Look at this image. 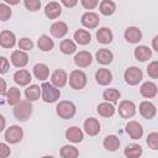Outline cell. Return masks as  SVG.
Returning a JSON list of instances; mask_svg holds the SVG:
<instances>
[{
  "mask_svg": "<svg viewBox=\"0 0 158 158\" xmlns=\"http://www.w3.org/2000/svg\"><path fill=\"white\" fill-rule=\"evenodd\" d=\"M32 111H33V106L30 100H21L19 104L14 106V110H12L15 118L22 122L30 118V116L32 115Z\"/></svg>",
  "mask_w": 158,
  "mask_h": 158,
  "instance_id": "obj_1",
  "label": "cell"
},
{
  "mask_svg": "<svg viewBox=\"0 0 158 158\" xmlns=\"http://www.w3.org/2000/svg\"><path fill=\"white\" fill-rule=\"evenodd\" d=\"M56 112H57V115H58L60 118H63V120H69V118H72V117L75 115L77 107H75V105H74L72 101H69V100H63V101H59L58 105L56 106Z\"/></svg>",
  "mask_w": 158,
  "mask_h": 158,
  "instance_id": "obj_2",
  "label": "cell"
},
{
  "mask_svg": "<svg viewBox=\"0 0 158 158\" xmlns=\"http://www.w3.org/2000/svg\"><path fill=\"white\" fill-rule=\"evenodd\" d=\"M42 88V99L44 102H48V104H52V102H56L59 96H60V91H59V88L54 86L52 83H43L41 85Z\"/></svg>",
  "mask_w": 158,
  "mask_h": 158,
  "instance_id": "obj_3",
  "label": "cell"
},
{
  "mask_svg": "<svg viewBox=\"0 0 158 158\" xmlns=\"http://www.w3.org/2000/svg\"><path fill=\"white\" fill-rule=\"evenodd\" d=\"M86 74L83 70L75 69L73 72H70L69 74V85L72 86V89L74 90H81L85 85H86Z\"/></svg>",
  "mask_w": 158,
  "mask_h": 158,
  "instance_id": "obj_4",
  "label": "cell"
},
{
  "mask_svg": "<svg viewBox=\"0 0 158 158\" xmlns=\"http://www.w3.org/2000/svg\"><path fill=\"white\" fill-rule=\"evenodd\" d=\"M22 137H23V131H22V128H21L20 126H17V125L10 126V127L5 131V133H4L5 141L9 142V143H11V144L19 143V142L22 139Z\"/></svg>",
  "mask_w": 158,
  "mask_h": 158,
  "instance_id": "obj_5",
  "label": "cell"
},
{
  "mask_svg": "<svg viewBox=\"0 0 158 158\" xmlns=\"http://www.w3.org/2000/svg\"><path fill=\"white\" fill-rule=\"evenodd\" d=\"M143 78V73L137 67H130L125 70V80L128 85H137Z\"/></svg>",
  "mask_w": 158,
  "mask_h": 158,
  "instance_id": "obj_6",
  "label": "cell"
},
{
  "mask_svg": "<svg viewBox=\"0 0 158 158\" xmlns=\"http://www.w3.org/2000/svg\"><path fill=\"white\" fill-rule=\"evenodd\" d=\"M118 114L122 118H131L136 114V105L131 100H123L118 105Z\"/></svg>",
  "mask_w": 158,
  "mask_h": 158,
  "instance_id": "obj_7",
  "label": "cell"
},
{
  "mask_svg": "<svg viewBox=\"0 0 158 158\" xmlns=\"http://www.w3.org/2000/svg\"><path fill=\"white\" fill-rule=\"evenodd\" d=\"M80 22H81V25H83L84 27H86V28L90 30V28L98 27V25H99V22H100V19H99V16H98L95 12L88 11V12L83 14V16H81V19H80Z\"/></svg>",
  "mask_w": 158,
  "mask_h": 158,
  "instance_id": "obj_8",
  "label": "cell"
},
{
  "mask_svg": "<svg viewBox=\"0 0 158 158\" xmlns=\"http://www.w3.org/2000/svg\"><path fill=\"white\" fill-rule=\"evenodd\" d=\"M91 62H93V57H91V53L88 51H80L74 57V63L79 68H86L91 64Z\"/></svg>",
  "mask_w": 158,
  "mask_h": 158,
  "instance_id": "obj_9",
  "label": "cell"
},
{
  "mask_svg": "<svg viewBox=\"0 0 158 158\" xmlns=\"http://www.w3.org/2000/svg\"><path fill=\"white\" fill-rule=\"evenodd\" d=\"M95 80L99 85H102V86H106L109 85L111 81H112V74L109 69L106 68H100L96 70L95 73Z\"/></svg>",
  "mask_w": 158,
  "mask_h": 158,
  "instance_id": "obj_10",
  "label": "cell"
},
{
  "mask_svg": "<svg viewBox=\"0 0 158 158\" xmlns=\"http://www.w3.org/2000/svg\"><path fill=\"white\" fill-rule=\"evenodd\" d=\"M67 81H68V75L63 69H57L51 75V83L57 88H63L67 84Z\"/></svg>",
  "mask_w": 158,
  "mask_h": 158,
  "instance_id": "obj_11",
  "label": "cell"
},
{
  "mask_svg": "<svg viewBox=\"0 0 158 158\" xmlns=\"http://www.w3.org/2000/svg\"><path fill=\"white\" fill-rule=\"evenodd\" d=\"M126 132L132 139H139L143 136V128L137 121H130L126 125Z\"/></svg>",
  "mask_w": 158,
  "mask_h": 158,
  "instance_id": "obj_12",
  "label": "cell"
},
{
  "mask_svg": "<svg viewBox=\"0 0 158 158\" xmlns=\"http://www.w3.org/2000/svg\"><path fill=\"white\" fill-rule=\"evenodd\" d=\"M139 114L146 120H152L157 114V109L151 101H142L139 104Z\"/></svg>",
  "mask_w": 158,
  "mask_h": 158,
  "instance_id": "obj_13",
  "label": "cell"
},
{
  "mask_svg": "<svg viewBox=\"0 0 158 158\" xmlns=\"http://www.w3.org/2000/svg\"><path fill=\"white\" fill-rule=\"evenodd\" d=\"M60 14H62V6L57 1H51L44 7V15L51 20H56L57 17L60 16Z\"/></svg>",
  "mask_w": 158,
  "mask_h": 158,
  "instance_id": "obj_14",
  "label": "cell"
},
{
  "mask_svg": "<svg viewBox=\"0 0 158 158\" xmlns=\"http://www.w3.org/2000/svg\"><path fill=\"white\" fill-rule=\"evenodd\" d=\"M142 38V32L136 26H130L125 30V40L130 43H138Z\"/></svg>",
  "mask_w": 158,
  "mask_h": 158,
  "instance_id": "obj_15",
  "label": "cell"
},
{
  "mask_svg": "<svg viewBox=\"0 0 158 158\" xmlns=\"http://www.w3.org/2000/svg\"><path fill=\"white\" fill-rule=\"evenodd\" d=\"M68 33V26L63 21H56L51 26V35L56 38H62Z\"/></svg>",
  "mask_w": 158,
  "mask_h": 158,
  "instance_id": "obj_16",
  "label": "cell"
},
{
  "mask_svg": "<svg viewBox=\"0 0 158 158\" xmlns=\"http://www.w3.org/2000/svg\"><path fill=\"white\" fill-rule=\"evenodd\" d=\"M11 63L16 68H23L28 63V56L23 51H14L11 54Z\"/></svg>",
  "mask_w": 158,
  "mask_h": 158,
  "instance_id": "obj_17",
  "label": "cell"
},
{
  "mask_svg": "<svg viewBox=\"0 0 158 158\" xmlns=\"http://www.w3.org/2000/svg\"><path fill=\"white\" fill-rule=\"evenodd\" d=\"M0 44L4 48H12L16 44V37L11 31L4 30L0 33Z\"/></svg>",
  "mask_w": 158,
  "mask_h": 158,
  "instance_id": "obj_18",
  "label": "cell"
},
{
  "mask_svg": "<svg viewBox=\"0 0 158 158\" xmlns=\"http://www.w3.org/2000/svg\"><path fill=\"white\" fill-rule=\"evenodd\" d=\"M31 80H32L31 74H30V72L26 70V69H19V70L15 72V74H14V81H15L17 85H20V86H25V85L30 84Z\"/></svg>",
  "mask_w": 158,
  "mask_h": 158,
  "instance_id": "obj_19",
  "label": "cell"
},
{
  "mask_svg": "<svg viewBox=\"0 0 158 158\" xmlns=\"http://www.w3.org/2000/svg\"><path fill=\"white\" fill-rule=\"evenodd\" d=\"M84 131L89 136H96L100 132V123L96 118L89 117L84 121Z\"/></svg>",
  "mask_w": 158,
  "mask_h": 158,
  "instance_id": "obj_20",
  "label": "cell"
},
{
  "mask_svg": "<svg viewBox=\"0 0 158 158\" xmlns=\"http://www.w3.org/2000/svg\"><path fill=\"white\" fill-rule=\"evenodd\" d=\"M65 138L73 143H79L83 141L84 138V133L83 131L77 127V126H73V127H69L67 131H65Z\"/></svg>",
  "mask_w": 158,
  "mask_h": 158,
  "instance_id": "obj_21",
  "label": "cell"
},
{
  "mask_svg": "<svg viewBox=\"0 0 158 158\" xmlns=\"http://www.w3.org/2000/svg\"><path fill=\"white\" fill-rule=\"evenodd\" d=\"M139 91H141V95L143 98H147V99H151V98H154L157 95V85L152 81H144L141 88H139Z\"/></svg>",
  "mask_w": 158,
  "mask_h": 158,
  "instance_id": "obj_22",
  "label": "cell"
},
{
  "mask_svg": "<svg viewBox=\"0 0 158 158\" xmlns=\"http://www.w3.org/2000/svg\"><path fill=\"white\" fill-rule=\"evenodd\" d=\"M96 60H98V63H100V64H102V65H107V64H110L111 62H112V59H114V54H112V52L111 51H109V49H106V48H101V49H99L98 52H96Z\"/></svg>",
  "mask_w": 158,
  "mask_h": 158,
  "instance_id": "obj_23",
  "label": "cell"
},
{
  "mask_svg": "<svg viewBox=\"0 0 158 158\" xmlns=\"http://www.w3.org/2000/svg\"><path fill=\"white\" fill-rule=\"evenodd\" d=\"M104 147H105V149H107V151H110V152H115V151H117L118 148H120V139H118V137L117 136H115V135H109V136H106L105 138H104Z\"/></svg>",
  "mask_w": 158,
  "mask_h": 158,
  "instance_id": "obj_24",
  "label": "cell"
},
{
  "mask_svg": "<svg viewBox=\"0 0 158 158\" xmlns=\"http://www.w3.org/2000/svg\"><path fill=\"white\" fill-rule=\"evenodd\" d=\"M96 40L102 44H107L112 41V32L107 27H101L96 31Z\"/></svg>",
  "mask_w": 158,
  "mask_h": 158,
  "instance_id": "obj_25",
  "label": "cell"
},
{
  "mask_svg": "<svg viewBox=\"0 0 158 158\" xmlns=\"http://www.w3.org/2000/svg\"><path fill=\"white\" fill-rule=\"evenodd\" d=\"M135 57L139 62H146L152 57V51L147 46H138L135 48Z\"/></svg>",
  "mask_w": 158,
  "mask_h": 158,
  "instance_id": "obj_26",
  "label": "cell"
},
{
  "mask_svg": "<svg viewBox=\"0 0 158 158\" xmlns=\"http://www.w3.org/2000/svg\"><path fill=\"white\" fill-rule=\"evenodd\" d=\"M99 10L104 16H111L116 11V4L112 0H102L99 5Z\"/></svg>",
  "mask_w": 158,
  "mask_h": 158,
  "instance_id": "obj_27",
  "label": "cell"
},
{
  "mask_svg": "<svg viewBox=\"0 0 158 158\" xmlns=\"http://www.w3.org/2000/svg\"><path fill=\"white\" fill-rule=\"evenodd\" d=\"M74 40L77 41V43L81 44V46H85L88 43H90L91 41V35L89 33V31L86 30H83V28H79L74 32Z\"/></svg>",
  "mask_w": 158,
  "mask_h": 158,
  "instance_id": "obj_28",
  "label": "cell"
},
{
  "mask_svg": "<svg viewBox=\"0 0 158 158\" xmlns=\"http://www.w3.org/2000/svg\"><path fill=\"white\" fill-rule=\"evenodd\" d=\"M33 74H35V77H36L38 80L44 81V80L48 78V75H49V69H48V67H47L46 64H43V63H37V64L33 67Z\"/></svg>",
  "mask_w": 158,
  "mask_h": 158,
  "instance_id": "obj_29",
  "label": "cell"
},
{
  "mask_svg": "<svg viewBox=\"0 0 158 158\" xmlns=\"http://www.w3.org/2000/svg\"><path fill=\"white\" fill-rule=\"evenodd\" d=\"M41 94H42V88H40V86L36 85V84L30 85V86L25 90V96H26V99L30 100V101H36V100H38Z\"/></svg>",
  "mask_w": 158,
  "mask_h": 158,
  "instance_id": "obj_30",
  "label": "cell"
},
{
  "mask_svg": "<svg viewBox=\"0 0 158 158\" xmlns=\"http://www.w3.org/2000/svg\"><path fill=\"white\" fill-rule=\"evenodd\" d=\"M5 96H6L7 104H9V105H12V106H15L16 104H19V102L21 101V93H20V90H19L17 88H15V86L10 88Z\"/></svg>",
  "mask_w": 158,
  "mask_h": 158,
  "instance_id": "obj_31",
  "label": "cell"
},
{
  "mask_svg": "<svg viewBox=\"0 0 158 158\" xmlns=\"http://www.w3.org/2000/svg\"><path fill=\"white\" fill-rule=\"evenodd\" d=\"M96 110H98V114L102 117H111L115 114V106L112 104H110V101L99 104Z\"/></svg>",
  "mask_w": 158,
  "mask_h": 158,
  "instance_id": "obj_32",
  "label": "cell"
},
{
  "mask_svg": "<svg viewBox=\"0 0 158 158\" xmlns=\"http://www.w3.org/2000/svg\"><path fill=\"white\" fill-rule=\"evenodd\" d=\"M37 46H38V48H40L41 51H43V52H48V51L53 49V47H54V42H53V40H52L49 36H47V35H42V36L38 38Z\"/></svg>",
  "mask_w": 158,
  "mask_h": 158,
  "instance_id": "obj_33",
  "label": "cell"
},
{
  "mask_svg": "<svg viewBox=\"0 0 158 158\" xmlns=\"http://www.w3.org/2000/svg\"><path fill=\"white\" fill-rule=\"evenodd\" d=\"M125 156L128 157V158H137V157H141L142 156V147L139 144H136V143H132V144H128L125 151H123Z\"/></svg>",
  "mask_w": 158,
  "mask_h": 158,
  "instance_id": "obj_34",
  "label": "cell"
},
{
  "mask_svg": "<svg viewBox=\"0 0 158 158\" xmlns=\"http://www.w3.org/2000/svg\"><path fill=\"white\" fill-rule=\"evenodd\" d=\"M59 154H60V157H63V158H77V157L79 156V151H78V148H75L74 146L67 144V146H63V147L60 148Z\"/></svg>",
  "mask_w": 158,
  "mask_h": 158,
  "instance_id": "obj_35",
  "label": "cell"
},
{
  "mask_svg": "<svg viewBox=\"0 0 158 158\" xmlns=\"http://www.w3.org/2000/svg\"><path fill=\"white\" fill-rule=\"evenodd\" d=\"M59 48L64 54H73L77 51V46L72 40H63L59 44Z\"/></svg>",
  "mask_w": 158,
  "mask_h": 158,
  "instance_id": "obj_36",
  "label": "cell"
},
{
  "mask_svg": "<svg viewBox=\"0 0 158 158\" xmlns=\"http://www.w3.org/2000/svg\"><path fill=\"white\" fill-rule=\"evenodd\" d=\"M120 96H121L120 91L115 88H109L102 93V98L106 101H110V102H116L120 99Z\"/></svg>",
  "mask_w": 158,
  "mask_h": 158,
  "instance_id": "obj_37",
  "label": "cell"
},
{
  "mask_svg": "<svg viewBox=\"0 0 158 158\" xmlns=\"http://www.w3.org/2000/svg\"><path fill=\"white\" fill-rule=\"evenodd\" d=\"M146 143H147V146H148L151 149L157 151V149H158V132H151V133L147 136Z\"/></svg>",
  "mask_w": 158,
  "mask_h": 158,
  "instance_id": "obj_38",
  "label": "cell"
},
{
  "mask_svg": "<svg viewBox=\"0 0 158 158\" xmlns=\"http://www.w3.org/2000/svg\"><path fill=\"white\" fill-rule=\"evenodd\" d=\"M147 74L153 78V79H158V60L151 62L147 67Z\"/></svg>",
  "mask_w": 158,
  "mask_h": 158,
  "instance_id": "obj_39",
  "label": "cell"
},
{
  "mask_svg": "<svg viewBox=\"0 0 158 158\" xmlns=\"http://www.w3.org/2000/svg\"><path fill=\"white\" fill-rule=\"evenodd\" d=\"M10 17H11V9H10V6H7L5 2L0 4V19H1V21H6Z\"/></svg>",
  "mask_w": 158,
  "mask_h": 158,
  "instance_id": "obj_40",
  "label": "cell"
},
{
  "mask_svg": "<svg viewBox=\"0 0 158 158\" xmlns=\"http://www.w3.org/2000/svg\"><path fill=\"white\" fill-rule=\"evenodd\" d=\"M33 47V42L27 38V37H23V38H20L19 41V48L20 49H23V51H31Z\"/></svg>",
  "mask_w": 158,
  "mask_h": 158,
  "instance_id": "obj_41",
  "label": "cell"
},
{
  "mask_svg": "<svg viewBox=\"0 0 158 158\" xmlns=\"http://www.w3.org/2000/svg\"><path fill=\"white\" fill-rule=\"evenodd\" d=\"M25 6L30 11H37L41 7V1L40 0H25Z\"/></svg>",
  "mask_w": 158,
  "mask_h": 158,
  "instance_id": "obj_42",
  "label": "cell"
},
{
  "mask_svg": "<svg viewBox=\"0 0 158 158\" xmlns=\"http://www.w3.org/2000/svg\"><path fill=\"white\" fill-rule=\"evenodd\" d=\"M81 6L86 10H93L99 5V0H80Z\"/></svg>",
  "mask_w": 158,
  "mask_h": 158,
  "instance_id": "obj_43",
  "label": "cell"
},
{
  "mask_svg": "<svg viewBox=\"0 0 158 158\" xmlns=\"http://www.w3.org/2000/svg\"><path fill=\"white\" fill-rule=\"evenodd\" d=\"M10 148L7 147V144L5 143H0V157L1 158H6L10 156Z\"/></svg>",
  "mask_w": 158,
  "mask_h": 158,
  "instance_id": "obj_44",
  "label": "cell"
},
{
  "mask_svg": "<svg viewBox=\"0 0 158 158\" xmlns=\"http://www.w3.org/2000/svg\"><path fill=\"white\" fill-rule=\"evenodd\" d=\"M1 59V74H5L6 72H7V69H9V62H7V59L5 58V57H1L0 58Z\"/></svg>",
  "mask_w": 158,
  "mask_h": 158,
  "instance_id": "obj_45",
  "label": "cell"
},
{
  "mask_svg": "<svg viewBox=\"0 0 158 158\" xmlns=\"http://www.w3.org/2000/svg\"><path fill=\"white\" fill-rule=\"evenodd\" d=\"M62 4L65 6V7H74L77 4H78V0H60Z\"/></svg>",
  "mask_w": 158,
  "mask_h": 158,
  "instance_id": "obj_46",
  "label": "cell"
},
{
  "mask_svg": "<svg viewBox=\"0 0 158 158\" xmlns=\"http://www.w3.org/2000/svg\"><path fill=\"white\" fill-rule=\"evenodd\" d=\"M0 81H1V95L5 96L6 95V83H5V80L2 78L0 79Z\"/></svg>",
  "mask_w": 158,
  "mask_h": 158,
  "instance_id": "obj_47",
  "label": "cell"
},
{
  "mask_svg": "<svg viewBox=\"0 0 158 158\" xmlns=\"http://www.w3.org/2000/svg\"><path fill=\"white\" fill-rule=\"evenodd\" d=\"M152 47L156 52H158V36H156L153 40H152Z\"/></svg>",
  "mask_w": 158,
  "mask_h": 158,
  "instance_id": "obj_48",
  "label": "cell"
},
{
  "mask_svg": "<svg viewBox=\"0 0 158 158\" xmlns=\"http://www.w3.org/2000/svg\"><path fill=\"white\" fill-rule=\"evenodd\" d=\"M6 4H10V5H17L20 2V0H4Z\"/></svg>",
  "mask_w": 158,
  "mask_h": 158,
  "instance_id": "obj_49",
  "label": "cell"
},
{
  "mask_svg": "<svg viewBox=\"0 0 158 158\" xmlns=\"http://www.w3.org/2000/svg\"><path fill=\"white\" fill-rule=\"evenodd\" d=\"M0 120H1V128H0V130L2 131V130H4V127H5V117L1 115V116H0Z\"/></svg>",
  "mask_w": 158,
  "mask_h": 158,
  "instance_id": "obj_50",
  "label": "cell"
}]
</instances>
